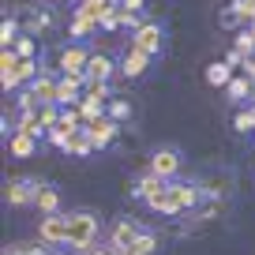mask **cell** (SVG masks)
Instances as JSON below:
<instances>
[{
  "label": "cell",
  "mask_w": 255,
  "mask_h": 255,
  "mask_svg": "<svg viewBox=\"0 0 255 255\" xmlns=\"http://www.w3.org/2000/svg\"><path fill=\"white\" fill-rule=\"evenodd\" d=\"M117 255H135V252H131V248H117Z\"/></svg>",
  "instance_id": "37"
},
{
  "label": "cell",
  "mask_w": 255,
  "mask_h": 255,
  "mask_svg": "<svg viewBox=\"0 0 255 255\" xmlns=\"http://www.w3.org/2000/svg\"><path fill=\"white\" fill-rule=\"evenodd\" d=\"M109 117H113V120L131 117V105H128V102H113V105H109Z\"/></svg>",
  "instance_id": "29"
},
{
  "label": "cell",
  "mask_w": 255,
  "mask_h": 255,
  "mask_svg": "<svg viewBox=\"0 0 255 255\" xmlns=\"http://www.w3.org/2000/svg\"><path fill=\"white\" fill-rule=\"evenodd\" d=\"M56 83H60V79H49V75H38L30 90H34V98H38L41 105H53V102H56Z\"/></svg>",
  "instance_id": "16"
},
{
  "label": "cell",
  "mask_w": 255,
  "mask_h": 255,
  "mask_svg": "<svg viewBox=\"0 0 255 255\" xmlns=\"http://www.w3.org/2000/svg\"><path fill=\"white\" fill-rule=\"evenodd\" d=\"M252 98H255V90H252Z\"/></svg>",
  "instance_id": "40"
},
{
  "label": "cell",
  "mask_w": 255,
  "mask_h": 255,
  "mask_svg": "<svg viewBox=\"0 0 255 255\" xmlns=\"http://www.w3.org/2000/svg\"><path fill=\"white\" fill-rule=\"evenodd\" d=\"M79 109H64L60 113V124H56V128H64V131H79Z\"/></svg>",
  "instance_id": "27"
},
{
  "label": "cell",
  "mask_w": 255,
  "mask_h": 255,
  "mask_svg": "<svg viewBox=\"0 0 255 255\" xmlns=\"http://www.w3.org/2000/svg\"><path fill=\"white\" fill-rule=\"evenodd\" d=\"M87 131H90V139H94V150H102V146H109L113 135H117V120L113 117H98V120L87 124Z\"/></svg>",
  "instance_id": "10"
},
{
  "label": "cell",
  "mask_w": 255,
  "mask_h": 255,
  "mask_svg": "<svg viewBox=\"0 0 255 255\" xmlns=\"http://www.w3.org/2000/svg\"><path fill=\"white\" fill-rule=\"evenodd\" d=\"M207 83L210 87H229L233 83V72H229V64H207Z\"/></svg>",
  "instance_id": "20"
},
{
  "label": "cell",
  "mask_w": 255,
  "mask_h": 255,
  "mask_svg": "<svg viewBox=\"0 0 255 255\" xmlns=\"http://www.w3.org/2000/svg\"><path fill=\"white\" fill-rule=\"evenodd\" d=\"M34 207L41 210V214H56V207H60V195H56V188H41V195H38V203Z\"/></svg>",
  "instance_id": "21"
},
{
  "label": "cell",
  "mask_w": 255,
  "mask_h": 255,
  "mask_svg": "<svg viewBox=\"0 0 255 255\" xmlns=\"http://www.w3.org/2000/svg\"><path fill=\"white\" fill-rule=\"evenodd\" d=\"M75 11H79V15H90L98 26H102V19L113 11V0H79V8H75Z\"/></svg>",
  "instance_id": "15"
},
{
  "label": "cell",
  "mask_w": 255,
  "mask_h": 255,
  "mask_svg": "<svg viewBox=\"0 0 255 255\" xmlns=\"http://www.w3.org/2000/svg\"><path fill=\"white\" fill-rule=\"evenodd\" d=\"M98 229H102V222H98L90 210L68 214V248L79 252V255H90V248H94V240H98Z\"/></svg>",
  "instance_id": "1"
},
{
  "label": "cell",
  "mask_w": 255,
  "mask_h": 255,
  "mask_svg": "<svg viewBox=\"0 0 255 255\" xmlns=\"http://www.w3.org/2000/svg\"><path fill=\"white\" fill-rule=\"evenodd\" d=\"M87 64H90V53H83L79 45H72V49H64V53H60L64 75H83V79H87Z\"/></svg>",
  "instance_id": "9"
},
{
  "label": "cell",
  "mask_w": 255,
  "mask_h": 255,
  "mask_svg": "<svg viewBox=\"0 0 255 255\" xmlns=\"http://www.w3.org/2000/svg\"><path fill=\"white\" fill-rule=\"evenodd\" d=\"M131 45L154 56V53L161 49V26H158V23H143V26H135V38H131Z\"/></svg>",
  "instance_id": "8"
},
{
  "label": "cell",
  "mask_w": 255,
  "mask_h": 255,
  "mask_svg": "<svg viewBox=\"0 0 255 255\" xmlns=\"http://www.w3.org/2000/svg\"><path fill=\"white\" fill-rule=\"evenodd\" d=\"M41 188H45V184L19 176V180H8V191H4V195H8V203H11V207H30V203H38Z\"/></svg>",
  "instance_id": "5"
},
{
  "label": "cell",
  "mask_w": 255,
  "mask_h": 255,
  "mask_svg": "<svg viewBox=\"0 0 255 255\" xmlns=\"http://www.w3.org/2000/svg\"><path fill=\"white\" fill-rule=\"evenodd\" d=\"M109 102V83H87V98L79 102V117L87 120H98L102 117V105Z\"/></svg>",
  "instance_id": "4"
},
{
  "label": "cell",
  "mask_w": 255,
  "mask_h": 255,
  "mask_svg": "<svg viewBox=\"0 0 255 255\" xmlns=\"http://www.w3.org/2000/svg\"><path fill=\"white\" fill-rule=\"evenodd\" d=\"M120 23H124V11H109V15L102 19V30H117Z\"/></svg>",
  "instance_id": "31"
},
{
  "label": "cell",
  "mask_w": 255,
  "mask_h": 255,
  "mask_svg": "<svg viewBox=\"0 0 255 255\" xmlns=\"http://www.w3.org/2000/svg\"><path fill=\"white\" fill-rule=\"evenodd\" d=\"M176 169H180V154L173 150V146H161V150H154V158H150V173H158V176H176Z\"/></svg>",
  "instance_id": "7"
},
{
  "label": "cell",
  "mask_w": 255,
  "mask_h": 255,
  "mask_svg": "<svg viewBox=\"0 0 255 255\" xmlns=\"http://www.w3.org/2000/svg\"><path fill=\"white\" fill-rule=\"evenodd\" d=\"M15 131H26V135H41L45 128H41V117H38V113H23V120H19Z\"/></svg>",
  "instance_id": "23"
},
{
  "label": "cell",
  "mask_w": 255,
  "mask_h": 255,
  "mask_svg": "<svg viewBox=\"0 0 255 255\" xmlns=\"http://www.w3.org/2000/svg\"><path fill=\"white\" fill-rule=\"evenodd\" d=\"M90 150H94V139H90V131H87V128L72 131V139H68V154H75V158H87Z\"/></svg>",
  "instance_id": "17"
},
{
  "label": "cell",
  "mask_w": 255,
  "mask_h": 255,
  "mask_svg": "<svg viewBox=\"0 0 255 255\" xmlns=\"http://www.w3.org/2000/svg\"><path fill=\"white\" fill-rule=\"evenodd\" d=\"M49 139H53V146H64V150H68V139H72V131H64V128H53V131H49Z\"/></svg>",
  "instance_id": "30"
},
{
  "label": "cell",
  "mask_w": 255,
  "mask_h": 255,
  "mask_svg": "<svg viewBox=\"0 0 255 255\" xmlns=\"http://www.w3.org/2000/svg\"><path fill=\"white\" fill-rule=\"evenodd\" d=\"M19 64H23V56L15 53V49H4V56H0V83H4V90H15L19 87Z\"/></svg>",
  "instance_id": "6"
},
{
  "label": "cell",
  "mask_w": 255,
  "mask_h": 255,
  "mask_svg": "<svg viewBox=\"0 0 255 255\" xmlns=\"http://www.w3.org/2000/svg\"><path fill=\"white\" fill-rule=\"evenodd\" d=\"M83 75H64L60 83H56V102L60 105H79V90H83Z\"/></svg>",
  "instance_id": "11"
},
{
  "label": "cell",
  "mask_w": 255,
  "mask_h": 255,
  "mask_svg": "<svg viewBox=\"0 0 255 255\" xmlns=\"http://www.w3.org/2000/svg\"><path fill=\"white\" fill-rule=\"evenodd\" d=\"M233 124H237V131H252V113H237V120H233Z\"/></svg>",
  "instance_id": "34"
},
{
  "label": "cell",
  "mask_w": 255,
  "mask_h": 255,
  "mask_svg": "<svg viewBox=\"0 0 255 255\" xmlns=\"http://www.w3.org/2000/svg\"><path fill=\"white\" fill-rule=\"evenodd\" d=\"M252 90H255V83L248 79V75H244V79H233V83H229V98H233V102H244V98H252Z\"/></svg>",
  "instance_id": "22"
},
{
  "label": "cell",
  "mask_w": 255,
  "mask_h": 255,
  "mask_svg": "<svg viewBox=\"0 0 255 255\" xmlns=\"http://www.w3.org/2000/svg\"><path fill=\"white\" fill-rule=\"evenodd\" d=\"M11 49H15L19 56H34V38H19V41H15Z\"/></svg>",
  "instance_id": "32"
},
{
  "label": "cell",
  "mask_w": 255,
  "mask_h": 255,
  "mask_svg": "<svg viewBox=\"0 0 255 255\" xmlns=\"http://www.w3.org/2000/svg\"><path fill=\"white\" fill-rule=\"evenodd\" d=\"M94 26H98V23H94L90 15H79V11H75V19H72V34H75V38H87Z\"/></svg>",
  "instance_id": "25"
},
{
  "label": "cell",
  "mask_w": 255,
  "mask_h": 255,
  "mask_svg": "<svg viewBox=\"0 0 255 255\" xmlns=\"http://www.w3.org/2000/svg\"><path fill=\"white\" fill-rule=\"evenodd\" d=\"M109 75H113V60L105 53H94L87 64V83H109Z\"/></svg>",
  "instance_id": "14"
},
{
  "label": "cell",
  "mask_w": 255,
  "mask_h": 255,
  "mask_svg": "<svg viewBox=\"0 0 255 255\" xmlns=\"http://www.w3.org/2000/svg\"><path fill=\"white\" fill-rule=\"evenodd\" d=\"M240 68H244V72H248V79H252V83H255V56H248V60H244V64H240Z\"/></svg>",
  "instance_id": "36"
},
{
  "label": "cell",
  "mask_w": 255,
  "mask_h": 255,
  "mask_svg": "<svg viewBox=\"0 0 255 255\" xmlns=\"http://www.w3.org/2000/svg\"><path fill=\"white\" fill-rule=\"evenodd\" d=\"M146 64H150V53H143V49L131 45V53H124V64H120V72H124L128 79H139V75L146 72Z\"/></svg>",
  "instance_id": "13"
},
{
  "label": "cell",
  "mask_w": 255,
  "mask_h": 255,
  "mask_svg": "<svg viewBox=\"0 0 255 255\" xmlns=\"http://www.w3.org/2000/svg\"><path fill=\"white\" fill-rule=\"evenodd\" d=\"M240 23H244V19H240V15H237V8L229 4V8H225V15H222V26H240Z\"/></svg>",
  "instance_id": "33"
},
{
  "label": "cell",
  "mask_w": 255,
  "mask_h": 255,
  "mask_svg": "<svg viewBox=\"0 0 255 255\" xmlns=\"http://www.w3.org/2000/svg\"><path fill=\"white\" fill-rule=\"evenodd\" d=\"M248 30H252V38H255V23H252V26H248Z\"/></svg>",
  "instance_id": "38"
},
{
  "label": "cell",
  "mask_w": 255,
  "mask_h": 255,
  "mask_svg": "<svg viewBox=\"0 0 255 255\" xmlns=\"http://www.w3.org/2000/svg\"><path fill=\"white\" fill-rule=\"evenodd\" d=\"M237 49H240V53H252V49H255V38H252V30H248V26H244V30H240V38H237Z\"/></svg>",
  "instance_id": "28"
},
{
  "label": "cell",
  "mask_w": 255,
  "mask_h": 255,
  "mask_svg": "<svg viewBox=\"0 0 255 255\" xmlns=\"http://www.w3.org/2000/svg\"><path fill=\"white\" fill-rule=\"evenodd\" d=\"M165 188H169V180L158 176V173H143L135 180V195H139V199H154V195H161Z\"/></svg>",
  "instance_id": "12"
},
{
  "label": "cell",
  "mask_w": 255,
  "mask_h": 255,
  "mask_svg": "<svg viewBox=\"0 0 255 255\" xmlns=\"http://www.w3.org/2000/svg\"><path fill=\"white\" fill-rule=\"evenodd\" d=\"M135 237H139V233H135V225H131V222L124 218V222H117V225H113L109 244H113V248H131V240H135Z\"/></svg>",
  "instance_id": "18"
},
{
  "label": "cell",
  "mask_w": 255,
  "mask_h": 255,
  "mask_svg": "<svg viewBox=\"0 0 255 255\" xmlns=\"http://www.w3.org/2000/svg\"><path fill=\"white\" fill-rule=\"evenodd\" d=\"M195 195H199V191L191 188V184H169L161 195L146 199V207L158 210V214H180V210H188L191 203H195Z\"/></svg>",
  "instance_id": "2"
},
{
  "label": "cell",
  "mask_w": 255,
  "mask_h": 255,
  "mask_svg": "<svg viewBox=\"0 0 255 255\" xmlns=\"http://www.w3.org/2000/svg\"><path fill=\"white\" fill-rule=\"evenodd\" d=\"M38 240L45 248H60V244H68V214H45L38 222Z\"/></svg>",
  "instance_id": "3"
},
{
  "label": "cell",
  "mask_w": 255,
  "mask_h": 255,
  "mask_svg": "<svg viewBox=\"0 0 255 255\" xmlns=\"http://www.w3.org/2000/svg\"><path fill=\"white\" fill-rule=\"evenodd\" d=\"M233 8H237V15L244 19L248 26L255 23V0H233Z\"/></svg>",
  "instance_id": "26"
},
{
  "label": "cell",
  "mask_w": 255,
  "mask_h": 255,
  "mask_svg": "<svg viewBox=\"0 0 255 255\" xmlns=\"http://www.w3.org/2000/svg\"><path fill=\"white\" fill-rule=\"evenodd\" d=\"M143 8V0H120V11H139Z\"/></svg>",
  "instance_id": "35"
},
{
  "label": "cell",
  "mask_w": 255,
  "mask_h": 255,
  "mask_svg": "<svg viewBox=\"0 0 255 255\" xmlns=\"http://www.w3.org/2000/svg\"><path fill=\"white\" fill-rule=\"evenodd\" d=\"M53 4H60V0H53Z\"/></svg>",
  "instance_id": "39"
},
{
  "label": "cell",
  "mask_w": 255,
  "mask_h": 255,
  "mask_svg": "<svg viewBox=\"0 0 255 255\" xmlns=\"http://www.w3.org/2000/svg\"><path fill=\"white\" fill-rule=\"evenodd\" d=\"M154 248H158V240H154L150 233H139V237L131 240V252L135 255H154Z\"/></svg>",
  "instance_id": "24"
},
{
  "label": "cell",
  "mask_w": 255,
  "mask_h": 255,
  "mask_svg": "<svg viewBox=\"0 0 255 255\" xmlns=\"http://www.w3.org/2000/svg\"><path fill=\"white\" fill-rule=\"evenodd\" d=\"M8 150L15 154V158H30L34 150H38V143H34V135H26V131H15L8 143Z\"/></svg>",
  "instance_id": "19"
}]
</instances>
